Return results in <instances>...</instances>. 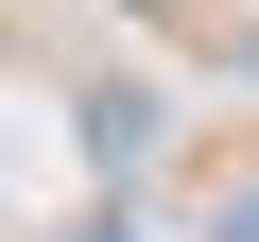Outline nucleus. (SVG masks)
<instances>
[{
  "instance_id": "f257e3e1",
  "label": "nucleus",
  "mask_w": 259,
  "mask_h": 242,
  "mask_svg": "<svg viewBox=\"0 0 259 242\" xmlns=\"http://www.w3.org/2000/svg\"><path fill=\"white\" fill-rule=\"evenodd\" d=\"M69 139H87V173H104V190H121V173H156V156H173V104H156V87H139V69H104V87H87V104H69Z\"/></svg>"
},
{
  "instance_id": "f03ea898",
  "label": "nucleus",
  "mask_w": 259,
  "mask_h": 242,
  "mask_svg": "<svg viewBox=\"0 0 259 242\" xmlns=\"http://www.w3.org/2000/svg\"><path fill=\"white\" fill-rule=\"evenodd\" d=\"M207 242H259V173H242V190H225V208H207Z\"/></svg>"
},
{
  "instance_id": "7ed1b4c3",
  "label": "nucleus",
  "mask_w": 259,
  "mask_h": 242,
  "mask_svg": "<svg viewBox=\"0 0 259 242\" xmlns=\"http://www.w3.org/2000/svg\"><path fill=\"white\" fill-rule=\"evenodd\" d=\"M69 242H139V225H121V208H87V225H69Z\"/></svg>"
},
{
  "instance_id": "20e7f679",
  "label": "nucleus",
  "mask_w": 259,
  "mask_h": 242,
  "mask_svg": "<svg viewBox=\"0 0 259 242\" xmlns=\"http://www.w3.org/2000/svg\"><path fill=\"white\" fill-rule=\"evenodd\" d=\"M225 69H242V87H259V18H242V35H225Z\"/></svg>"
}]
</instances>
